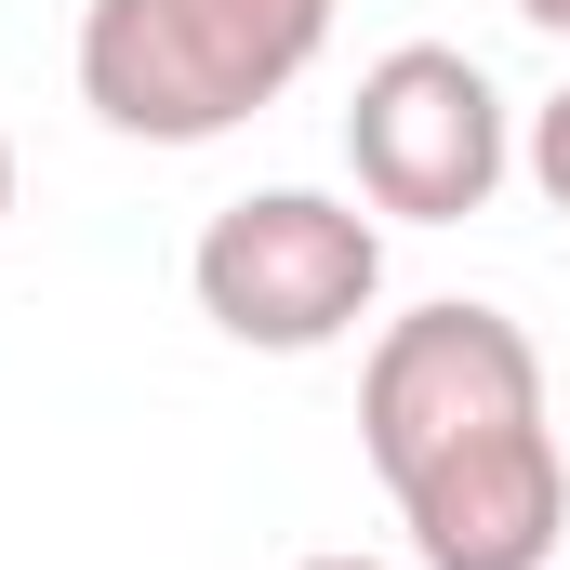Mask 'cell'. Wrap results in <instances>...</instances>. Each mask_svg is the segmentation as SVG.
<instances>
[{
    "label": "cell",
    "instance_id": "4",
    "mask_svg": "<svg viewBox=\"0 0 570 570\" xmlns=\"http://www.w3.org/2000/svg\"><path fill=\"white\" fill-rule=\"evenodd\" d=\"M345 173H358V199L399 213V226H464V213H491V186L518 173V120H504V94H491L478 53L399 40V53H372L358 94H345Z\"/></svg>",
    "mask_w": 570,
    "mask_h": 570
},
{
    "label": "cell",
    "instance_id": "6",
    "mask_svg": "<svg viewBox=\"0 0 570 570\" xmlns=\"http://www.w3.org/2000/svg\"><path fill=\"white\" fill-rule=\"evenodd\" d=\"M518 159H531V186H544V213H570V80L544 94V107H531V146H518Z\"/></svg>",
    "mask_w": 570,
    "mask_h": 570
},
{
    "label": "cell",
    "instance_id": "7",
    "mask_svg": "<svg viewBox=\"0 0 570 570\" xmlns=\"http://www.w3.org/2000/svg\"><path fill=\"white\" fill-rule=\"evenodd\" d=\"M518 13H531V27H544V40H570V0H518Z\"/></svg>",
    "mask_w": 570,
    "mask_h": 570
},
{
    "label": "cell",
    "instance_id": "8",
    "mask_svg": "<svg viewBox=\"0 0 570 570\" xmlns=\"http://www.w3.org/2000/svg\"><path fill=\"white\" fill-rule=\"evenodd\" d=\"M292 570H385V558H292Z\"/></svg>",
    "mask_w": 570,
    "mask_h": 570
},
{
    "label": "cell",
    "instance_id": "3",
    "mask_svg": "<svg viewBox=\"0 0 570 570\" xmlns=\"http://www.w3.org/2000/svg\"><path fill=\"white\" fill-rule=\"evenodd\" d=\"M544 425V345L504 318V305H412L372 332L358 358V451L385 478V504L438 478L451 451H491V438Z\"/></svg>",
    "mask_w": 570,
    "mask_h": 570
},
{
    "label": "cell",
    "instance_id": "5",
    "mask_svg": "<svg viewBox=\"0 0 570 570\" xmlns=\"http://www.w3.org/2000/svg\"><path fill=\"white\" fill-rule=\"evenodd\" d=\"M399 531L425 570H544L570 531V464H558V425H518L491 451H451L438 478L399 491Z\"/></svg>",
    "mask_w": 570,
    "mask_h": 570
},
{
    "label": "cell",
    "instance_id": "9",
    "mask_svg": "<svg viewBox=\"0 0 570 570\" xmlns=\"http://www.w3.org/2000/svg\"><path fill=\"white\" fill-rule=\"evenodd\" d=\"M0 213H13V134H0Z\"/></svg>",
    "mask_w": 570,
    "mask_h": 570
},
{
    "label": "cell",
    "instance_id": "2",
    "mask_svg": "<svg viewBox=\"0 0 570 570\" xmlns=\"http://www.w3.org/2000/svg\"><path fill=\"white\" fill-rule=\"evenodd\" d=\"M186 292H199V318H213L226 345H253V358H318V345H345V332L372 318V292H385V226H372L358 199H332V186H253V199H226V213L199 226Z\"/></svg>",
    "mask_w": 570,
    "mask_h": 570
},
{
    "label": "cell",
    "instance_id": "1",
    "mask_svg": "<svg viewBox=\"0 0 570 570\" xmlns=\"http://www.w3.org/2000/svg\"><path fill=\"white\" fill-rule=\"evenodd\" d=\"M332 53V0H80V107L134 146H213Z\"/></svg>",
    "mask_w": 570,
    "mask_h": 570
}]
</instances>
